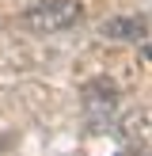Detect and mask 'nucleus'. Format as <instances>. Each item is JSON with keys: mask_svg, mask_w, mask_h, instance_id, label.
<instances>
[{"mask_svg": "<svg viewBox=\"0 0 152 156\" xmlns=\"http://www.w3.org/2000/svg\"><path fill=\"white\" fill-rule=\"evenodd\" d=\"M80 15H84V8L76 4V0H42V4L27 8L23 23H27L30 30H38V34H57V30L76 27Z\"/></svg>", "mask_w": 152, "mask_h": 156, "instance_id": "obj_1", "label": "nucleus"}, {"mask_svg": "<svg viewBox=\"0 0 152 156\" xmlns=\"http://www.w3.org/2000/svg\"><path fill=\"white\" fill-rule=\"evenodd\" d=\"M118 111V84L106 80V76H95L91 84H84V114H88L91 129H103L106 122Z\"/></svg>", "mask_w": 152, "mask_h": 156, "instance_id": "obj_2", "label": "nucleus"}, {"mask_svg": "<svg viewBox=\"0 0 152 156\" xmlns=\"http://www.w3.org/2000/svg\"><path fill=\"white\" fill-rule=\"evenodd\" d=\"M144 34H148L144 15H114L103 23V38H110V42H144Z\"/></svg>", "mask_w": 152, "mask_h": 156, "instance_id": "obj_3", "label": "nucleus"}, {"mask_svg": "<svg viewBox=\"0 0 152 156\" xmlns=\"http://www.w3.org/2000/svg\"><path fill=\"white\" fill-rule=\"evenodd\" d=\"M122 133L133 137V133H144V114H129L126 122H122Z\"/></svg>", "mask_w": 152, "mask_h": 156, "instance_id": "obj_4", "label": "nucleus"}, {"mask_svg": "<svg viewBox=\"0 0 152 156\" xmlns=\"http://www.w3.org/2000/svg\"><path fill=\"white\" fill-rule=\"evenodd\" d=\"M133 156H144V152H133Z\"/></svg>", "mask_w": 152, "mask_h": 156, "instance_id": "obj_5", "label": "nucleus"}]
</instances>
